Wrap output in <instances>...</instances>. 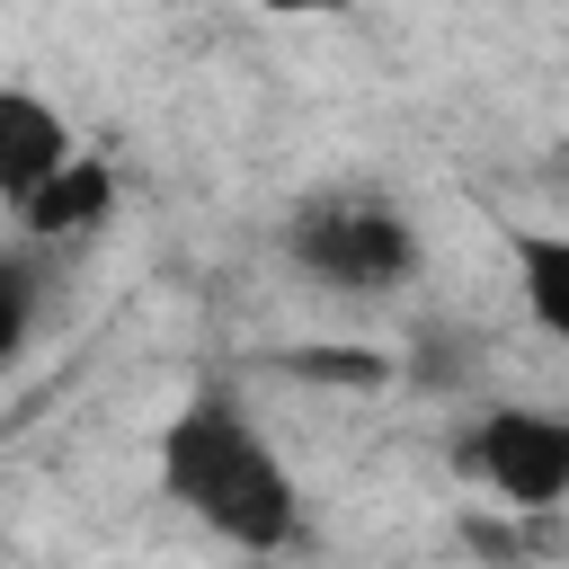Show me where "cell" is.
<instances>
[{
	"label": "cell",
	"mask_w": 569,
	"mask_h": 569,
	"mask_svg": "<svg viewBox=\"0 0 569 569\" xmlns=\"http://www.w3.org/2000/svg\"><path fill=\"white\" fill-rule=\"evenodd\" d=\"M160 498L178 516H196L213 542L231 551H284L302 542V489L284 471V453L267 445V427L249 418V400L231 382H204L169 427H160Z\"/></svg>",
	"instance_id": "6da1fadb"
},
{
	"label": "cell",
	"mask_w": 569,
	"mask_h": 569,
	"mask_svg": "<svg viewBox=\"0 0 569 569\" xmlns=\"http://www.w3.org/2000/svg\"><path fill=\"white\" fill-rule=\"evenodd\" d=\"M284 258L329 293H400L418 276V231L382 196H311L284 222Z\"/></svg>",
	"instance_id": "7a4b0ae2"
},
{
	"label": "cell",
	"mask_w": 569,
	"mask_h": 569,
	"mask_svg": "<svg viewBox=\"0 0 569 569\" xmlns=\"http://www.w3.org/2000/svg\"><path fill=\"white\" fill-rule=\"evenodd\" d=\"M462 471L507 516H551L569 498V409H489L462 436Z\"/></svg>",
	"instance_id": "3957f363"
},
{
	"label": "cell",
	"mask_w": 569,
	"mask_h": 569,
	"mask_svg": "<svg viewBox=\"0 0 569 569\" xmlns=\"http://www.w3.org/2000/svg\"><path fill=\"white\" fill-rule=\"evenodd\" d=\"M116 196H124V187H116V160L80 142V160H62L36 196L9 204V231L36 240V249H71V240H89V231L116 222Z\"/></svg>",
	"instance_id": "277c9868"
},
{
	"label": "cell",
	"mask_w": 569,
	"mask_h": 569,
	"mask_svg": "<svg viewBox=\"0 0 569 569\" xmlns=\"http://www.w3.org/2000/svg\"><path fill=\"white\" fill-rule=\"evenodd\" d=\"M62 160H80V133H71V116H62L44 89L9 80V89H0V204L36 196V187H44Z\"/></svg>",
	"instance_id": "5b68a950"
},
{
	"label": "cell",
	"mask_w": 569,
	"mask_h": 569,
	"mask_svg": "<svg viewBox=\"0 0 569 569\" xmlns=\"http://www.w3.org/2000/svg\"><path fill=\"white\" fill-rule=\"evenodd\" d=\"M507 267H516L525 320H533L551 347H569V231H551V222H507Z\"/></svg>",
	"instance_id": "8992f818"
},
{
	"label": "cell",
	"mask_w": 569,
	"mask_h": 569,
	"mask_svg": "<svg viewBox=\"0 0 569 569\" xmlns=\"http://www.w3.org/2000/svg\"><path fill=\"white\" fill-rule=\"evenodd\" d=\"M276 365H284V382H311V391H391L400 382V356L365 347V338H311V347H284Z\"/></svg>",
	"instance_id": "52a82bcc"
},
{
	"label": "cell",
	"mask_w": 569,
	"mask_h": 569,
	"mask_svg": "<svg viewBox=\"0 0 569 569\" xmlns=\"http://www.w3.org/2000/svg\"><path fill=\"white\" fill-rule=\"evenodd\" d=\"M249 9H267V18H338L356 0H249Z\"/></svg>",
	"instance_id": "ba28073f"
}]
</instances>
